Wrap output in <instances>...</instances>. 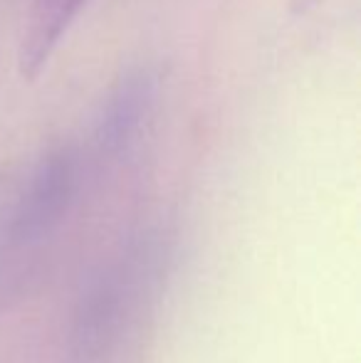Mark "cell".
Instances as JSON below:
<instances>
[{
    "label": "cell",
    "mask_w": 361,
    "mask_h": 363,
    "mask_svg": "<svg viewBox=\"0 0 361 363\" xmlns=\"http://www.w3.org/2000/svg\"><path fill=\"white\" fill-rule=\"evenodd\" d=\"M169 242L156 233L126 242L87 279L70 319L65 361L111 363L141 306L169 269Z\"/></svg>",
    "instance_id": "6da1fadb"
},
{
    "label": "cell",
    "mask_w": 361,
    "mask_h": 363,
    "mask_svg": "<svg viewBox=\"0 0 361 363\" xmlns=\"http://www.w3.org/2000/svg\"><path fill=\"white\" fill-rule=\"evenodd\" d=\"M79 191V158L70 146L50 148L35 161L28 178L0 213V291L20 284L38 264L67 220Z\"/></svg>",
    "instance_id": "7a4b0ae2"
},
{
    "label": "cell",
    "mask_w": 361,
    "mask_h": 363,
    "mask_svg": "<svg viewBox=\"0 0 361 363\" xmlns=\"http://www.w3.org/2000/svg\"><path fill=\"white\" fill-rule=\"evenodd\" d=\"M159 74L151 67H136L126 72L101 104L96 119L94 141L104 156H121L139 136L146 116L156 99Z\"/></svg>",
    "instance_id": "3957f363"
},
{
    "label": "cell",
    "mask_w": 361,
    "mask_h": 363,
    "mask_svg": "<svg viewBox=\"0 0 361 363\" xmlns=\"http://www.w3.org/2000/svg\"><path fill=\"white\" fill-rule=\"evenodd\" d=\"M84 3L87 0H33L18 57L23 79H35L43 72Z\"/></svg>",
    "instance_id": "277c9868"
}]
</instances>
